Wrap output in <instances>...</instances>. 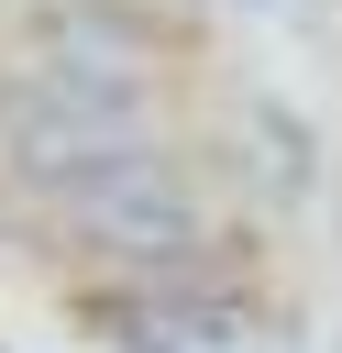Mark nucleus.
Masks as SVG:
<instances>
[{"mask_svg": "<svg viewBox=\"0 0 342 353\" xmlns=\"http://www.w3.org/2000/svg\"><path fill=\"white\" fill-rule=\"evenodd\" d=\"M55 221H66L77 243L121 254V265H165V254L199 243V199H188V176H177V154H154V143L88 154V165L55 188Z\"/></svg>", "mask_w": 342, "mask_h": 353, "instance_id": "obj_2", "label": "nucleus"}, {"mask_svg": "<svg viewBox=\"0 0 342 353\" xmlns=\"http://www.w3.org/2000/svg\"><path fill=\"white\" fill-rule=\"evenodd\" d=\"M110 143H143V77H99V66H22L11 88H0V154H11V176L22 188H66L88 154H110Z\"/></svg>", "mask_w": 342, "mask_h": 353, "instance_id": "obj_1", "label": "nucleus"}]
</instances>
